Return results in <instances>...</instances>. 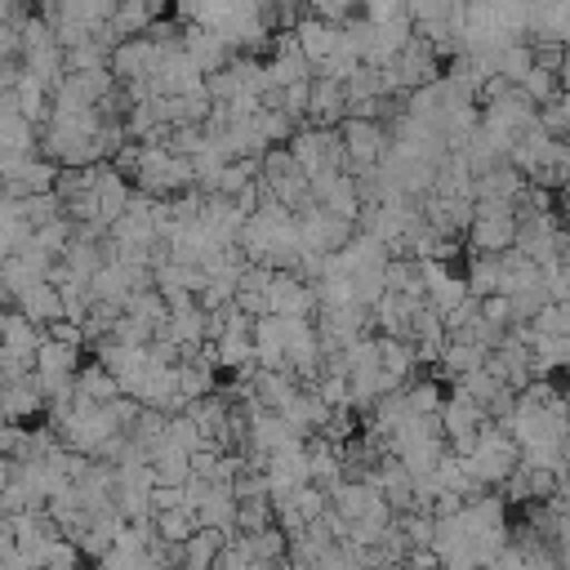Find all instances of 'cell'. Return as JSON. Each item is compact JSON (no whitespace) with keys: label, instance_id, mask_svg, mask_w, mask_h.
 <instances>
[{"label":"cell","instance_id":"23","mask_svg":"<svg viewBox=\"0 0 570 570\" xmlns=\"http://www.w3.org/2000/svg\"><path fill=\"white\" fill-rule=\"evenodd\" d=\"M481 570H525V557H521V552L512 548V539H508V548H503L499 557H490Z\"/></svg>","mask_w":570,"mask_h":570},{"label":"cell","instance_id":"12","mask_svg":"<svg viewBox=\"0 0 570 570\" xmlns=\"http://www.w3.org/2000/svg\"><path fill=\"white\" fill-rule=\"evenodd\" d=\"M494 71L508 80V85H521L530 71H534V58H530V45L525 40H517V45H508V49H499V62H494Z\"/></svg>","mask_w":570,"mask_h":570},{"label":"cell","instance_id":"18","mask_svg":"<svg viewBox=\"0 0 570 570\" xmlns=\"http://www.w3.org/2000/svg\"><path fill=\"white\" fill-rule=\"evenodd\" d=\"M521 472H525V468H521ZM525 490H530V503H548V499L561 490V476H557V472L534 468V472H525Z\"/></svg>","mask_w":570,"mask_h":570},{"label":"cell","instance_id":"15","mask_svg":"<svg viewBox=\"0 0 570 570\" xmlns=\"http://www.w3.org/2000/svg\"><path fill=\"white\" fill-rule=\"evenodd\" d=\"M289 499H294V508H298L303 525H312V521H321V517L330 512V494H325L321 485H303V490H294Z\"/></svg>","mask_w":570,"mask_h":570},{"label":"cell","instance_id":"25","mask_svg":"<svg viewBox=\"0 0 570 570\" xmlns=\"http://www.w3.org/2000/svg\"><path fill=\"white\" fill-rule=\"evenodd\" d=\"M561 481H570V450H566V459H561Z\"/></svg>","mask_w":570,"mask_h":570},{"label":"cell","instance_id":"3","mask_svg":"<svg viewBox=\"0 0 570 570\" xmlns=\"http://www.w3.org/2000/svg\"><path fill=\"white\" fill-rule=\"evenodd\" d=\"M263 298H267V316H303V321L316 316V289L303 285L294 272H272Z\"/></svg>","mask_w":570,"mask_h":570},{"label":"cell","instance_id":"26","mask_svg":"<svg viewBox=\"0 0 570 570\" xmlns=\"http://www.w3.org/2000/svg\"><path fill=\"white\" fill-rule=\"evenodd\" d=\"M561 557H570V552H561Z\"/></svg>","mask_w":570,"mask_h":570},{"label":"cell","instance_id":"22","mask_svg":"<svg viewBox=\"0 0 570 570\" xmlns=\"http://www.w3.org/2000/svg\"><path fill=\"white\" fill-rule=\"evenodd\" d=\"M530 330H534V334H566V325H561V307H557V303L539 307V316L530 321Z\"/></svg>","mask_w":570,"mask_h":570},{"label":"cell","instance_id":"21","mask_svg":"<svg viewBox=\"0 0 570 570\" xmlns=\"http://www.w3.org/2000/svg\"><path fill=\"white\" fill-rule=\"evenodd\" d=\"M45 338H53V343H67V347H85V330L76 325V321H53V325H45Z\"/></svg>","mask_w":570,"mask_h":570},{"label":"cell","instance_id":"6","mask_svg":"<svg viewBox=\"0 0 570 570\" xmlns=\"http://www.w3.org/2000/svg\"><path fill=\"white\" fill-rule=\"evenodd\" d=\"M116 396H120V383H116L98 361H89V365H80V370H76V383H71V401H76V405L107 410Z\"/></svg>","mask_w":570,"mask_h":570},{"label":"cell","instance_id":"20","mask_svg":"<svg viewBox=\"0 0 570 570\" xmlns=\"http://www.w3.org/2000/svg\"><path fill=\"white\" fill-rule=\"evenodd\" d=\"M481 321H490V325H512V303L503 298V294H490V298H481Z\"/></svg>","mask_w":570,"mask_h":570},{"label":"cell","instance_id":"1","mask_svg":"<svg viewBox=\"0 0 570 570\" xmlns=\"http://www.w3.org/2000/svg\"><path fill=\"white\" fill-rule=\"evenodd\" d=\"M512 245H517V214H512V205H503V200H472V227L463 236V249L499 258Z\"/></svg>","mask_w":570,"mask_h":570},{"label":"cell","instance_id":"9","mask_svg":"<svg viewBox=\"0 0 570 570\" xmlns=\"http://www.w3.org/2000/svg\"><path fill=\"white\" fill-rule=\"evenodd\" d=\"M151 481L169 485V490H183L191 481V454H183V450H174L165 441L160 450H151Z\"/></svg>","mask_w":570,"mask_h":570},{"label":"cell","instance_id":"2","mask_svg":"<svg viewBox=\"0 0 570 570\" xmlns=\"http://www.w3.org/2000/svg\"><path fill=\"white\" fill-rule=\"evenodd\" d=\"M352 236H356V223H343V218H334V214H325V209H316V205H312L307 214H298V240H303L307 254L330 258V254H338Z\"/></svg>","mask_w":570,"mask_h":570},{"label":"cell","instance_id":"17","mask_svg":"<svg viewBox=\"0 0 570 570\" xmlns=\"http://www.w3.org/2000/svg\"><path fill=\"white\" fill-rule=\"evenodd\" d=\"M80 566H85V557H80L76 543H67V539H53V543H49L45 570H80Z\"/></svg>","mask_w":570,"mask_h":570},{"label":"cell","instance_id":"10","mask_svg":"<svg viewBox=\"0 0 570 570\" xmlns=\"http://www.w3.org/2000/svg\"><path fill=\"white\" fill-rule=\"evenodd\" d=\"M463 285H468L472 298L499 294V258H490V254H468V258H463Z\"/></svg>","mask_w":570,"mask_h":570},{"label":"cell","instance_id":"13","mask_svg":"<svg viewBox=\"0 0 570 570\" xmlns=\"http://www.w3.org/2000/svg\"><path fill=\"white\" fill-rule=\"evenodd\" d=\"M272 525V499H236V534H258Z\"/></svg>","mask_w":570,"mask_h":570},{"label":"cell","instance_id":"14","mask_svg":"<svg viewBox=\"0 0 570 570\" xmlns=\"http://www.w3.org/2000/svg\"><path fill=\"white\" fill-rule=\"evenodd\" d=\"M165 441H169L174 450H183V454H196V450H205V436H200V428H196L187 414H169Z\"/></svg>","mask_w":570,"mask_h":570},{"label":"cell","instance_id":"8","mask_svg":"<svg viewBox=\"0 0 570 570\" xmlns=\"http://www.w3.org/2000/svg\"><path fill=\"white\" fill-rule=\"evenodd\" d=\"M552 370H570V334H534L530 379H548Z\"/></svg>","mask_w":570,"mask_h":570},{"label":"cell","instance_id":"4","mask_svg":"<svg viewBox=\"0 0 570 570\" xmlns=\"http://www.w3.org/2000/svg\"><path fill=\"white\" fill-rule=\"evenodd\" d=\"M338 36H343V27L316 22V18H307V9H303V18H298V27H294V45H298V53L312 62V71L338 53Z\"/></svg>","mask_w":570,"mask_h":570},{"label":"cell","instance_id":"19","mask_svg":"<svg viewBox=\"0 0 570 570\" xmlns=\"http://www.w3.org/2000/svg\"><path fill=\"white\" fill-rule=\"evenodd\" d=\"M530 58H534V67L539 71H548V76H557L561 71V62H566V45H530Z\"/></svg>","mask_w":570,"mask_h":570},{"label":"cell","instance_id":"24","mask_svg":"<svg viewBox=\"0 0 570 570\" xmlns=\"http://www.w3.org/2000/svg\"><path fill=\"white\" fill-rule=\"evenodd\" d=\"M557 223H561V232L570 236V191L557 196Z\"/></svg>","mask_w":570,"mask_h":570},{"label":"cell","instance_id":"16","mask_svg":"<svg viewBox=\"0 0 570 570\" xmlns=\"http://www.w3.org/2000/svg\"><path fill=\"white\" fill-rule=\"evenodd\" d=\"M517 89H521V94H525V98H530L534 107H543V102H552V98L561 94L557 76H548V71H539V67H534V71H530V76H525V80H521Z\"/></svg>","mask_w":570,"mask_h":570},{"label":"cell","instance_id":"7","mask_svg":"<svg viewBox=\"0 0 570 570\" xmlns=\"http://www.w3.org/2000/svg\"><path fill=\"white\" fill-rule=\"evenodd\" d=\"M374 503H383V494L370 481H343L338 490H330V512H338L347 525L361 521V517H370Z\"/></svg>","mask_w":570,"mask_h":570},{"label":"cell","instance_id":"11","mask_svg":"<svg viewBox=\"0 0 570 570\" xmlns=\"http://www.w3.org/2000/svg\"><path fill=\"white\" fill-rule=\"evenodd\" d=\"M151 530H156V539H160V543L183 548V543L200 530V521H196V512H191V508H174V512H156V517H151Z\"/></svg>","mask_w":570,"mask_h":570},{"label":"cell","instance_id":"5","mask_svg":"<svg viewBox=\"0 0 570 570\" xmlns=\"http://www.w3.org/2000/svg\"><path fill=\"white\" fill-rule=\"evenodd\" d=\"M40 405H45V392H40V379L36 374H22V379L0 383V423H18L22 428V419H31Z\"/></svg>","mask_w":570,"mask_h":570}]
</instances>
